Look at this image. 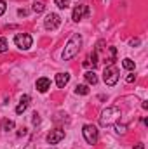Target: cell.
I'll return each instance as SVG.
<instances>
[{"mask_svg":"<svg viewBox=\"0 0 148 149\" xmlns=\"http://www.w3.org/2000/svg\"><path fill=\"white\" fill-rule=\"evenodd\" d=\"M80 45H82V37H80L78 33L72 35V38L68 40V43H66V47H65V50H63V59H65V61L73 59L75 56L78 54V50H80Z\"/></svg>","mask_w":148,"mask_h":149,"instance_id":"1","label":"cell"},{"mask_svg":"<svg viewBox=\"0 0 148 149\" xmlns=\"http://www.w3.org/2000/svg\"><path fill=\"white\" fill-rule=\"evenodd\" d=\"M120 118V109L111 106V108H106L105 111L101 113L99 116V123L101 127H110V125H115V121Z\"/></svg>","mask_w":148,"mask_h":149,"instance_id":"2","label":"cell"},{"mask_svg":"<svg viewBox=\"0 0 148 149\" xmlns=\"http://www.w3.org/2000/svg\"><path fill=\"white\" fill-rule=\"evenodd\" d=\"M118 68L115 66V64H110V66H106L105 68V71H103V80H105V83L108 85V87H113L117 81H118Z\"/></svg>","mask_w":148,"mask_h":149,"instance_id":"3","label":"cell"},{"mask_svg":"<svg viewBox=\"0 0 148 149\" xmlns=\"http://www.w3.org/2000/svg\"><path fill=\"white\" fill-rule=\"evenodd\" d=\"M82 134H84L85 142L91 144V146H94V144L98 142V139H99V132H98V128H96L94 125H84Z\"/></svg>","mask_w":148,"mask_h":149,"instance_id":"4","label":"cell"},{"mask_svg":"<svg viewBox=\"0 0 148 149\" xmlns=\"http://www.w3.org/2000/svg\"><path fill=\"white\" fill-rule=\"evenodd\" d=\"M59 24H61V17H59L58 14H54V12L47 14V16H45V19H44V26H45V30H49V31L58 30V26H59Z\"/></svg>","mask_w":148,"mask_h":149,"instance_id":"5","label":"cell"},{"mask_svg":"<svg viewBox=\"0 0 148 149\" xmlns=\"http://www.w3.org/2000/svg\"><path fill=\"white\" fill-rule=\"evenodd\" d=\"M32 42H33V38L30 37L28 33H18V35L14 37V43H16L19 49H23V50H28V49L32 47Z\"/></svg>","mask_w":148,"mask_h":149,"instance_id":"6","label":"cell"},{"mask_svg":"<svg viewBox=\"0 0 148 149\" xmlns=\"http://www.w3.org/2000/svg\"><path fill=\"white\" fill-rule=\"evenodd\" d=\"M85 16H89V7L85 5V3H80V5H77L73 9V14H72V19L73 21H82Z\"/></svg>","mask_w":148,"mask_h":149,"instance_id":"7","label":"cell"},{"mask_svg":"<svg viewBox=\"0 0 148 149\" xmlns=\"http://www.w3.org/2000/svg\"><path fill=\"white\" fill-rule=\"evenodd\" d=\"M61 139H65V130H61V128L51 130V134L47 135V142L49 144H58Z\"/></svg>","mask_w":148,"mask_h":149,"instance_id":"8","label":"cell"},{"mask_svg":"<svg viewBox=\"0 0 148 149\" xmlns=\"http://www.w3.org/2000/svg\"><path fill=\"white\" fill-rule=\"evenodd\" d=\"M35 87H37L38 92H47V90L51 88V80H49V78H45V76H42V78H38V80H37Z\"/></svg>","mask_w":148,"mask_h":149,"instance_id":"9","label":"cell"},{"mask_svg":"<svg viewBox=\"0 0 148 149\" xmlns=\"http://www.w3.org/2000/svg\"><path fill=\"white\" fill-rule=\"evenodd\" d=\"M68 81H70V74L68 73H58L56 74V85L59 88H65L68 85Z\"/></svg>","mask_w":148,"mask_h":149,"instance_id":"10","label":"cell"},{"mask_svg":"<svg viewBox=\"0 0 148 149\" xmlns=\"http://www.w3.org/2000/svg\"><path fill=\"white\" fill-rule=\"evenodd\" d=\"M28 104H30V95H23L21 101H19V104L16 106V113H18V114L25 113L26 111V108H28Z\"/></svg>","mask_w":148,"mask_h":149,"instance_id":"11","label":"cell"},{"mask_svg":"<svg viewBox=\"0 0 148 149\" xmlns=\"http://www.w3.org/2000/svg\"><path fill=\"white\" fill-rule=\"evenodd\" d=\"M85 80H87V83L96 85V83H98V74L94 73V71H87V73H85Z\"/></svg>","mask_w":148,"mask_h":149,"instance_id":"12","label":"cell"},{"mask_svg":"<svg viewBox=\"0 0 148 149\" xmlns=\"http://www.w3.org/2000/svg\"><path fill=\"white\" fill-rule=\"evenodd\" d=\"M75 94L77 95H87L89 94V87L87 85H77L75 87Z\"/></svg>","mask_w":148,"mask_h":149,"instance_id":"13","label":"cell"},{"mask_svg":"<svg viewBox=\"0 0 148 149\" xmlns=\"http://www.w3.org/2000/svg\"><path fill=\"white\" fill-rule=\"evenodd\" d=\"M122 66H124L125 70H129V71H134V68H136V64H134L132 59H124V61H122Z\"/></svg>","mask_w":148,"mask_h":149,"instance_id":"14","label":"cell"},{"mask_svg":"<svg viewBox=\"0 0 148 149\" xmlns=\"http://www.w3.org/2000/svg\"><path fill=\"white\" fill-rule=\"evenodd\" d=\"M2 128H4L5 132L12 130V128H14V121H12V120H4V121H2Z\"/></svg>","mask_w":148,"mask_h":149,"instance_id":"15","label":"cell"},{"mask_svg":"<svg viewBox=\"0 0 148 149\" xmlns=\"http://www.w3.org/2000/svg\"><path fill=\"white\" fill-rule=\"evenodd\" d=\"M56 5L59 9H66V7H70V0H56Z\"/></svg>","mask_w":148,"mask_h":149,"instance_id":"16","label":"cell"},{"mask_svg":"<svg viewBox=\"0 0 148 149\" xmlns=\"http://www.w3.org/2000/svg\"><path fill=\"white\" fill-rule=\"evenodd\" d=\"M7 47H9V45H7V40H5L4 37H0V52H5Z\"/></svg>","mask_w":148,"mask_h":149,"instance_id":"17","label":"cell"},{"mask_svg":"<svg viewBox=\"0 0 148 149\" xmlns=\"http://www.w3.org/2000/svg\"><path fill=\"white\" fill-rule=\"evenodd\" d=\"M42 10H44V3H40V2H35V3H33V12H42Z\"/></svg>","mask_w":148,"mask_h":149,"instance_id":"18","label":"cell"},{"mask_svg":"<svg viewBox=\"0 0 148 149\" xmlns=\"http://www.w3.org/2000/svg\"><path fill=\"white\" fill-rule=\"evenodd\" d=\"M5 9H7V3H5L4 0H0V16L5 12Z\"/></svg>","mask_w":148,"mask_h":149,"instance_id":"19","label":"cell"},{"mask_svg":"<svg viewBox=\"0 0 148 149\" xmlns=\"http://www.w3.org/2000/svg\"><path fill=\"white\" fill-rule=\"evenodd\" d=\"M134 80H136V74H127V78H125V81H127V83H132Z\"/></svg>","mask_w":148,"mask_h":149,"instance_id":"20","label":"cell"},{"mask_svg":"<svg viewBox=\"0 0 148 149\" xmlns=\"http://www.w3.org/2000/svg\"><path fill=\"white\" fill-rule=\"evenodd\" d=\"M38 121H40V118H38V114H37V113H33V125H37Z\"/></svg>","mask_w":148,"mask_h":149,"instance_id":"21","label":"cell"},{"mask_svg":"<svg viewBox=\"0 0 148 149\" xmlns=\"http://www.w3.org/2000/svg\"><path fill=\"white\" fill-rule=\"evenodd\" d=\"M18 14H19V16H26V14H28V10H25V9H19V10H18Z\"/></svg>","mask_w":148,"mask_h":149,"instance_id":"22","label":"cell"},{"mask_svg":"<svg viewBox=\"0 0 148 149\" xmlns=\"http://www.w3.org/2000/svg\"><path fill=\"white\" fill-rule=\"evenodd\" d=\"M18 135H19V137H23V135H26V128H21V130L18 132Z\"/></svg>","mask_w":148,"mask_h":149,"instance_id":"23","label":"cell"},{"mask_svg":"<svg viewBox=\"0 0 148 149\" xmlns=\"http://www.w3.org/2000/svg\"><path fill=\"white\" fill-rule=\"evenodd\" d=\"M132 149H145V144H141V142H140V144H136Z\"/></svg>","mask_w":148,"mask_h":149,"instance_id":"24","label":"cell"},{"mask_svg":"<svg viewBox=\"0 0 148 149\" xmlns=\"http://www.w3.org/2000/svg\"><path fill=\"white\" fill-rule=\"evenodd\" d=\"M26 149H33V144H28V146H26Z\"/></svg>","mask_w":148,"mask_h":149,"instance_id":"25","label":"cell"}]
</instances>
